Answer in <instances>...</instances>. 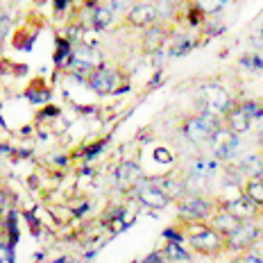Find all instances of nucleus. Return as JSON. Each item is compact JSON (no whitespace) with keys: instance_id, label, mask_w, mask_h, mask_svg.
I'll return each instance as SVG.
<instances>
[{"instance_id":"f257e3e1","label":"nucleus","mask_w":263,"mask_h":263,"mask_svg":"<svg viewBox=\"0 0 263 263\" xmlns=\"http://www.w3.org/2000/svg\"><path fill=\"white\" fill-rule=\"evenodd\" d=\"M182 232L186 236L191 252L206 259H218L227 252V240L209 222H182Z\"/></svg>"},{"instance_id":"f03ea898","label":"nucleus","mask_w":263,"mask_h":263,"mask_svg":"<svg viewBox=\"0 0 263 263\" xmlns=\"http://www.w3.org/2000/svg\"><path fill=\"white\" fill-rule=\"evenodd\" d=\"M175 204H177L179 222H209L213 218V213L220 209L218 200L206 197L202 193H186Z\"/></svg>"},{"instance_id":"7ed1b4c3","label":"nucleus","mask_w":263,"mask_h":263,"mask_svg":"<svg viewBox=\"0 0 263 263\" xmlns=\"http://www.w3.org/2000/svg\"><path fill=\"white\" fill-rule=\"evenodd\" d=\"M222 125L224 123L220 116H213L209 111H200V114H195V116H189L182 120V134L191 143L202 145V143H209L213 139V134H216Z\"/></svg>"},{"instance_id":"20e7f679","label":"nucleus","mask_w":263,"mask_h":263,"mask_svg":"<svg viewBox=\"0 0 263 263\" xmlns=\"http://www.w3.org/2000/svg\"><path fill=\"white\" fill-rule=\"evenodd\" d=\"M263 220H245L234 234L227 238V252L229 254H238V252H248L263 238Z\"/></svg>"},{"instance_id":"39448f33","label":"nucleus","mask_w":263,"mask_h":263,"mask_svg":"<svg viewBox=\"0 0 263 263\" xmlns=\"http://www.w3.org/2000/svg\"><path fill=\"white\" fill-rule=\"evenodd\" d=\"M200 105H202V111H209V114H213V116H220L222 118L229 109L236 105V102L232 100V96H229V91L224 89V86L211 82V84L202 86Z\"/></svg>"},{"instance_id":"423d86ee","label":"nucleus","mask_w":263,"mask_h":263,"mask_svg":"<svg viewBox=\"0 0 263 263\" xmlns=\"http://www.w3.org/2000/svg\"><path fill=\"white\" fill-rule=\"evenodd\" d=\"M218 204H220L222 209H227L229 213H234V216L243 222L245 220H263V209L254 200H250V197L245 195L243 189L236 191L234 197H220Z\"/></svg>"},{"instance_id":"0eeeda50","label":"nucleus","mask_w":263,"mask_h":263,"mask_svg":"<svg viewBox=\"0 0 263 263\" xmlns=\"http://www.w3.org/2000/svg\"><path fill=\"white\" fill-rule=\"evenodd\" d=\"M134 195H136V200H139L143 206H147V209H155V211L166 209V206L173 202L171 197L166 195V191H163L152 177H143V179H141V182L134 186Z\"/></svg>"},{"instance_id":"6e6552de","label":"nucleus","mask_w":263,"mask_h":263,"mask_svg":"<svg viewBox=\"0 0 263 263\" xmlns=\"http://www.w3.org/2000/svg\"><path fill=\"white\" fill-rule=\"evenodd\" d=\"M120 82H123V75L116 68H109V66H98L89 73V86L100 96L116 93L120 89Z\"/></svg>"},{"instance_id":"1a4fd4ad","label":"nucleus","mask_w":263,"mask_h":263,"mask_svg":"<svg viewBox=\"0 0 263 263\" xmlns=\"http://www.w3.org/2000/svg\"><path fill=\"white\" fill-rule=\"evenodd\" d=\"M238 143H240V136L234 134L232 129H227L224 125L213 134V139L209 141L213 157H216L218 161H229V159L234 157V152L238 150Z\"/></svg>"},{"instance_id":"9d476101","label":"nucleus","mask_w":263,"mask_h":263,"mask_svg":"<svg viewBox=\"0 0 263 263\" xmlns=\"http://www.w3.org/2000/svg\"><path fill=\"white\" fill-rule=\"evenodd\" d=\"M125 21H127V25H132V27L145 30V27L159 23L161 16H159V9L155 3H136L125 12Z\"/></svg>"},{"instance_id":"9b49d317","label":"nucleus","mask_w":263,"mask_h":263,"mask_svg":"<svg viewBox=\"0 0 263 263\" xmlns=\"http://www.w3.org/2000/svg\"><path fill=\"white\" fill-rule=\"evenodd\" d=\"M166 41H168V30L161 23H155V25L145 27L143 36H141V50L145 54H157L166 46Z\"/></svg>"},{"instance_id":"f8f14e48","label":"nucleus","mask_w":263,"mask_h":263,"mask_svg":"<svg viewBox=\"0 0 263 263\" xmlns=\"http://www.w3.org/2000/svg\"><path fill=\"white\" fill-rule=\"evenodd\" d=\"M143 179L141 166L136 161H123L114 173V182H116L123 191H134V186Z\"/></svg>"},{"instance_id":"ddd939ff","label":"nucleus","mask_w":263,"mask_h":263,"mask_svg":"<svg viewBox=\"0 0 263 263\" xmlns=\"http://www.w3.org/2000/svg\"><path fill=\"white\" fill-rule=\"evenodd\" d=\"M222 123H224V127L227 129H232L234 134H238V136H243V134H248V132L252 129V125H254V120H252L248 114L243 111V107L238 105H234L232 109H229L227 114L222 116Z\"/></svg>"},{"instance_id":"4468645a","label":"nucleus","mask_w":263,"mask_h":263,"mask_svg":"<svg viewBox=\"0 0 263 263\" xmlns=\"http://www.w3.org/2000/svg\"><path fill=\"white\" fill-rule=\"evenodd\" d=\"M209 224L213 229H216V232H220L224 238L229 236V234H234L236 232V229L240 227V224H243V220H238L236 216H234V213H229L227 209H218L216 213H213V218L209 220Z\"/></svg>"},{"instance_id":"2eb2a0df","label":"nucleus","mask_w":263,"mask_h":263,"mask_svg":"<svg viewBox=\"0 0 263 263\" xmlns=\"http://www.w3.org/2000/svg\"><path fill=\"white\" fill-rule=\"evenodd\" d=\"M243 191L250 200H254L256 204L263 209V175H254V177H248L243 184Z\"/></svg>"},{"instance_id":"dca6fc26","label":"nucleus","mask_w":263,"mask_h":263,"mask_svg":"<svg viewBox=\"0 0 263 263\" xmlns=\"http://www.w3.org/2000/svg\"><path fill=\"white\" fill-rule=\"evenodd\" d=\"M114 25V9L109 5H98L93 9V27L96 30H107Z\"/></svg>"},{"instance_id":"f3484780","label":"nucleus","mask_w":263,"mask_h":263,"mask_svg":"<svg viewBox=\"0 0 263 263\" xmlns=\"http://www.w3.org/2000/svg\"><path fill=\"white\" fill-rule=\"evenodd\" d=\"M161 254H163V259H166V261H175V263H177V261H189V259H191V254H189V252H186L179 243H166V248H163Z\"/></svg>"},{"instance_id":"a211bd4d","label":"nucleus","mask_w":263,"mask_h":263,"mask_svg":"<svg viewBox=\"0 0 263 263\" xmlns=\"http://www.w3.org/2000/svg\"><path fill=\"white\" fill-rule=\"evenodd\" d=\"M193 5L204 16H213V14L222 12L224 5H227V0H193Z\"/></svg>"},{"instance_id":"6ab92c4d","label":"nucleus","mask_w":263,"mask_h":263,"mask_svg":"<svg viewBox=\"0 0 263 263\" xmlns=\"http://www.w3.org/2000/svg\"><path fill=\"white\" fill-rule=\"evenodd\" d=\"M193 46H195V43L191 41L189 36H177V39L171 41V54H173V57H182V54H186Z\"/></svg>"},{"instance_id":"aec40b11","label":"nucleus","mask_w":263,"mask_h":263,"mask_svg":"<svg viewBox=\"0 0 263 263\" xmlns=\"http://www.w3.org/2000/svg\"><path fill=\"white\" fill-rule=\"evenodd\" d=\"M238 105L243 107V111L248 114L254 123L263 116V100H243V102H238Z\"/></svg>"},{"instance_id":"412c9836","label":"nucleus","mask_w":263,"mask_h":263,"mask_svg":"<svg viewBox=\"0 0 263 263\" xmlns=\"http://www.w3.org/2000/svg\"><path fill=\"white\" fill-rule=\"evenodd\" d=\"M229 263H263V254L254 250H248V252H238V254H234V259Z\"/></svg>"},{"instance_id":"4be33fe9","label":"nucleus","mask_w":263,"mask_h":263,"mask_svg":"<svg viewBox=\"0 0 263 263\" xmlns=\"http://www.w3.org/2000/svg\"><path fill=\"white\" fill-rule=\"evenodd\" d=\"M240 64L248 66V68H252V70H263V50L245 54V57L240 59Z\"/></svg>"},{"instance_id":"5701e85b","label":"nucleus","mask_w":263,"mask_h":263,"mask_svg":"<svg viewBox=\"0 0 263 263\" xmlns=\"http://www.w3.org/2000/svg\"><path fill=\"white\" fill-rule=\"evenodd\" d=\"M0 263H12V252L3 243H0Z\"/></svg>"},{"instance_id":"b1692460","label":"nucleus","mask_w":263,"mask_h":263,"mask_svg":"<svg viewBox=\"0 0 263 263\" xmlns=\"http://www.w3.org/2000/svg\"><path fill=\"white\" fill-rule=\"evenodd\" d=\"M256 141H259V145L263 147V116L256 120Z\"/></svg>"},{"instance_id":"393cba45","label":"nucleus","mask_w":263,"mask_h":263,"mask_svg":"<svg viewBox=\"0 0 263 263\" xmlns=\"http://www.w3.org/2000/svg\"><path fill=\"white\" fill-rule=\"evenodd\" d=\"M161 259H163V254H161V252H155V254H150V256H147V259H145L143 263H163Z\"/></svg>"},{"instance_id":"a878e982","label":"nucleus","mask_w":263,"mask_h":263,"mask_svg":"<svg viewBox=\"0 0 263 263\" xmlns=\"http://www.w3.org/2000/svg\"><path fill=\"white\" fill-rule=\"evenodd\" d=\"M66 3H68V0H54V5H57V9H64V7H66Z\"/></svg>"},{"instance_id":"bb28decb","label":"nucleus","mask_w":263,"mask_h":263,"mask_svg":"<svg viewBox=\"0 0 263 263\" xmlns=\"http://www.w3.org/2000/svg\"><path fill=\"white\" fill-rule=\"evenodd\" d=\"M261 161H263V147H261Z\"/></svg>"}]
</instances>
